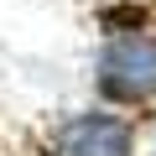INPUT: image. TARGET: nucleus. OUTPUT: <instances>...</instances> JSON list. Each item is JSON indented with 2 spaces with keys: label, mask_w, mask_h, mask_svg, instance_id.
Here are the masks:
<instances>
[{
  "label": "nucleus",
  "mask_w": 156,
  "mask_h": 156,
  "mask_svg": "<svg viewBox=\"0 0 156 156\" xmlns=\"http://www.w3.org/2000/svg\"><path fill=\"white\" fill-rule=\"evenodd\" d=\"M99 89L109 99H151L156 94V42L151 37H109L99 52Z\"/></svg>",
  "instance_id": "1"
},
{
  "label": "nucleus",
  "mask_w": 156,
  "mask_h": 156,
  "mask_svg": "<svg viewBox=\"0 0 156 156\" xmlns=\"http://www.w3.org/2000/svg\"><path fill=\"white\" fill-rule=\"evenodd\" d=\"M57 156H130V125L120 115H73L57 125Z\"/></svg>",
  "instance_id": "2"
}]
</instances>
